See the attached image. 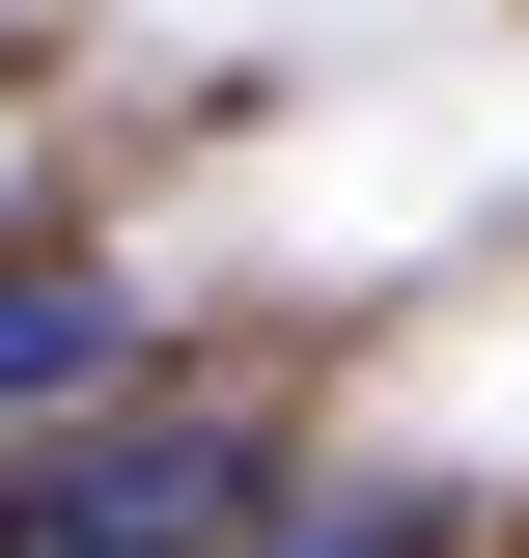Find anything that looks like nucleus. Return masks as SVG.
Here are the masks:
<instances>
[{"mask_svg": "<svg viewBox=\"0 0 529 558\" xmlns=\"http://www.w3.org/2000/svg\"><path fill=\"white\" fill-rule=\"evenodd\" d=\"M112 363H139V307H112V279H0V418L112 391Z\"/></svg>", "mask_w": 529, "mask_h": 558, "instance_id": "f03ea898", "label": "nucleus"}, {"mask_svg": "<svg viewBox=\"0 0 529 558\" xmlns=\"http://www.w3.org/2000/svg\"><path fill=\"white\" fill-rule=\"evenodd\" d=\"M223 558H446V502H391V475H362V502H251Z\"/></svg>", "mask_w": 529, "mask_h": 558, "instance_id": "7ed1b4c3", "label": "nucleus"}, {"mask_svg": "<svg viewBox=\"0 0 529 558\" xmlns=\"http://www.w3.org/2000/svg\"><path fill=\"white\" fill-rule=\"evenodd\" d=\"M279 502L251 418H57V447H0V558H223Z\"/></svg>", "mask_w": 529, "mask_h": 558, "instance_id": "f257e3e1", "label": "nucleus"}]
</instances>
